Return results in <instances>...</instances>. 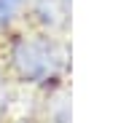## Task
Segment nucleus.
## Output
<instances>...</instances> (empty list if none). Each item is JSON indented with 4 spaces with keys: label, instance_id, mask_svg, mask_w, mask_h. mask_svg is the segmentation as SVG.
Returning a JSON list of instances; mask_svg holds the SVG:
<instances>
[{
    "label": "nucleus",
    "instance_id": "obj_1",
    "mask_svg": "<svg viewBox=\"0 0 121 123\" xmlns=\"http://www.w3.org/2000/svg\"><path fill=\"white\" fill-rule=\"evenodd\" d=\"M11 64L30 83H54L65 72V48L49 37H19L11 46Z\"/></svg>",
    "mask_w": 121,
    "mask_h": 123
},
{
    "label": "nucleus",
    "instance_id": "obj_2",
    "mask_svg": "<svg viewBox=\"0 0 121 123\" xmlns=\"http://www.w3.org/2000/svg\"><path fill=\"white\" fill-rule=\"evenodd\" d=\"M22 6H24V0H0V27L8 24L11 19L19 13Z\"/></svg>",
    "mask_w": 121,
    "mask_h": 123
}]
</instances>
